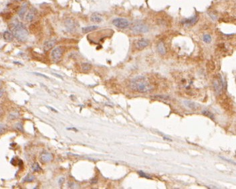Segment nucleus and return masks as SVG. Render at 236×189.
I'll use <instances>...</instances> for the list:
<instances>
[{
	"label": "nucleus",
	"mask_w": 236,
	"mask_h": 189,
	"mask_svg": "<svg viewBox=\"0 0 236 189\" xmlns=\"http://www.w3.org/2000/svg\"><path fill=\"white\" fill-rule=\"evenodd\" d=\"M130 87L133 90L141 93L151 91L152 89V87L147 81L146 77L141 75L132 79L130 82Z\"/></svg>",
	"instance_id": "1"
},
{
	"label": "nucleus",
	"mask_w": 236,
	"mask_h": 189,
	"mask_svg": "<svg viewBox=\"0 0 236 189\" xmlns=\"http://www.w3.org/2000/svg\"><path fill=\"white\" fill-rule=\"evenodd\" d=\"M12 30L13 34L18 40L21 42H25L28 37V32L22 24L20 23L12 24Z\"/></svg>",
	"instance_id": "2"
},
{
	"label": "nucleus",
	"mask_w": 236,
	"mask_h": 189,
	"mask_svg": "<svg viewBox=\"0 0 236 189\" xmlns=\"http://www.w3.org/2000/svg\"><path fill=\"white\" fill-rule=\"evenodd\" d=\"M132 31L134 33L139 34V33H146L149 31V28L142 23L136 22L134 23L133 26L130 28Z\"/></svg>",
	"instance_id": "3"
},
{
	"label": "nucleus",
	"mask_w": 236,
	"mask_h": 189,
	"mask_svg": "<svg viewBox=\"0 0 236 189\" xmlns=\"http://www.w3.org/2000/svg\"><path fill=\"white\" fill-rule=\"evenodd\" d=\"M114 26L120 29H124L129 26V22L124 18H116L112 21Z\"/></svg>",
	"instance_id": "4"
},
{
	"label": "nucleus",
	"mask_w": 236,
	"mask_h": 189,
	"mask_svg": "<svg viewBox=\"0 0 236 189\" xmlns=\"http://www.w3.org/2000/svg\"><path fill=\"white\" fill-rule=\"evenodd\" d=\"M63 50L61 47H56L52 50L51 53L52 59L54 62H58L60 60L62 56Z\"/></svg>",
	"instance_id": "5"
},
{
	"label": "nucleus",
	"mask_w": 236,
	"mask_h": 189,
	"mask_svg": "<svg viewBox=\"0 0 236 189\" xmlns=\"http://www.w3.org/2000/svg\"><path fill=\"white\" fill-rule=\"evenodd\" d=\"M65 26L69 32H73L76 30V22L72 18H68L65 20Z\"/></svg>",
	"instance_id": "6"
},
{
	"label": "nucleus",
	"mask_w": 236,
	"mask_h": 189,
	"mask_svg": "<svg viewBox=\"0 0 236 189\" xmlns=\"http://www.w3.org/2000/svg\"><path fill=\"white\" fill-rule=\"evenodd\" d=\"M56 43V40L55 39H51L46 41V42H45L44 44H43V50L45 51H48L49 50L55 46Z\"/></svg>",
	"instance_id": "7"
},
{
	"label": "nucleus",
	"mask_w": 236,
	"mask_h": 189,
	"mask_svg": "<svg viewBox=\"0 0 236 189\" xmlns=\"http://www.w3.org/2000/svg\"><path fill=\"white\" fill-rule=\"evenodd\" d=\"M36 9L35 8H31L28 12V14L25 15V21L31 22L36 17Z\"/></svg>",
	"instance_id": "8"
},
{
	"label": "nucleus",
	"mask_w": 236,
	"mask_h": 189,
	"mask_svg": "<svg viewBox=\"0 0 236 189\" xmlns=\"http://www.w3.org/2000/svg\"><path fill=\"white\" fill-rule=\"evenodd\" d=\"M197 20H198V15H195L194 16L189 18V19H186V20H183V21H182V23L187 25V26H192V25H193L197 22Z\"/></svg>",
	"instance_id": "9"
},
{
	"label": "nucleus",
	"mask_w": 236,
	"mask_h": 189,
	"mask_svg": "<svg viewBox=\"0 0 236 189\" xmlns=\"http://www.w3.org/2000/svg\"><path fill=\"white\" fill-rule=\"evenodd\" d=\"M149 44V41L148 40L145 39V38H142V39L139 40L136 42V47L139 49H143L144 48L147 46Z\"/></svg>",
	"instance_id": "10"
},
{
	"label": "nucleus",
	"mask_w": 236,
	"mask_h": 189,
	"mask_svg": "<svg viewBox=\"0 0 236 189\" xmlns=\"http://www.w3.org/2000/svg\"><path fill=\"white\" fill-rule=\"evenodd\" d=\"M52 154L49 153V152H44V153H43L41 155V160H42V162H45V163L51 162V161L52 160Z\"/></svg>",
	"instance_id": "11"
},
{
	"label": "nucleus",
	"mask_w": 236,
	"mask_h": 189,
	"mask_svg": "<svg viewBox=\"0 0 236 189\" xmlns=\"http://www.w3.org/2000/svg\"><path fill=\"white\" fill-rule=\"evenodd\" d=\"M14 36L13 33L9 31H6L3 33V38L7 42H12L14 39Z\"/></svg>",
	"instance_id": "12"
},
{
	"label": "nucleus",
	"mask_w": 236,
	"mask_h": 189,
	"mask_svg": "<svg viewBox=\"0 0 236 189\" xmlns=\"http://www.w3.org/2000/svg\"><path fill=\"white\" fill-rule=\"evenodd\" d=\"M183 103L186 107L191 109H196L197 108V105L194 102L190 101H184Z\"/></svg>",
	"instance_id": "13"
},
{
	"label": "nucleus",
	"mask_w": 236,
	"mask_h": 189,
	"mask_svg": "<svg viewBox=\"0 0 236 189\" xmlns=\"http://www.w3.org/2000/svg\"><path fill=\"white\" fill-rule=\"evenodd\" d=\"M157 50H158V52L160 53L162 55H164L166 53V48L164 46V44L163 42H159L157 45Z\"/></svg>",
	"instance_id": "14"
},
{
	"label": "nucleus",
	"mask_w": 236,
	"mask_h": 189,
	"mask_svg": "<svg viewBox=\"0 0 236 189\" xmlns=\"http://www.w3.org/2000/svg\"><path fill=\"white\" fill-rule=\"evenodd\" d=\"M27 10H28V3H24V4H23V6H21V9H20V12H19V16L21 18H24V15H25V14L26 13Z\"/></svg>",
	"instance_id": "15"
},
{
	"label": "nucleus",
	"mask_w": 236,
	"mask_h": 189,
	"mask_svg": "<svg viewBox=\"0 0 236 189\" xmlns=\"http://www.w3.org/2000/svg\"><path fill=\"white\" fill-rule=\"evenodd\" d=\"M98 28L97 26H87V27H84L82 28V32L83 33H88V32H92L96 30Z\"/></svg>",
	"instance_id": "16"
},
{
	"label": "nucleus",
	"mask_w": 236,
	"mask_h": 189,
	"mask_svg": "<svg viewBox=\"0 0 236 189\" xmlns=\"http://www.w3.org/2000/svg\"><path fill=\"white\" fill-rule=\"evenodd\" d=\"M90 20L92 22L95 23H100L102 22V18L97 14H94L90 17Z\"/></svg>",
	"instance_id": "17"
},
{
	"label": "nucleus",
	"mask_w": 236,
	"mask_h": 189,
	"mask_svg": "<svg viewBox=\"0 0 236 189\" xmlns=\"http://www.w3.org/2000/svg\"><path fill=\"white\" fill-rule=\"evenodd\" d=\"M92 65H90V63L85 62L83 63L82 65V71H84V72H86V71H89L91 69Z\"/></svg>",
	"instance_id": "18"
},
{
	"label": "nucleus",
	"mask_w": 236,
	"mask_h": 189,
	"mask_svg": "<svg viewBox=\"0 0 236 189\" xmlns=\"http://www.w3.org/2000/svg\"><path fill=\"white\" fill-rule=\"evenodd\" d=\"M34 180V176L32 175H31L30 174H28L27 176H25V177L24 178V179H23L22 181L23 182H31V181H33Z\"/></svg>",
	"instance_id": "19"
},
{
	"label": "nucleus",
	"mask_w": 236,
	"mask_h": 189,
	"mask_svg": "<svg viewBox=\"0 0 236 189\" xmlns=\"http://www.w3.org/2000/svg\"><path fill=\"white\" fill-rule=\"evenodd\" d=\"M31 168H32V170L34 172H39L42 170V168H40V166L37 163H35L34 164H33Z\"/></svg>",
	"instance_id": "20"
},
{
	"label": "nucleus",
	"mask_w": 236,
	"mask_h": 189,
	"mask_svg": "<svg viewBox=\"0 0 236 189\" xmlns=\"http://www.w3.org/2000/svg\"><path fill=\"white\" fill-rule=\"evenodd\" d=\"M203 41L205 43H210L211 42V38L209 34H205L203 36Z\"/></svg>",
	"instance_id": "21"
},
{
	"label": "nucleus",
	"mask_w": 236,
	"mask_h": 189,
	"mask_svg": "<svg viewBox=\"0 0 236 189\" xmlns=\"http://www.w3.org/2000/svg\"><path fill=\"white\" fill-rule=\"evenodd\" d=\"M6 130V126L5 125L0 123V135L3 134Z\"/></svg>",
	"instance_id": "22"
},
{
	"label": "nucleus",
	"mask_w": 236,
	"mask_h": 189,
	"mask_svg": "<svg viewBox=\"0 0 236 189\" xmlns=\"http://www.w3.org/2000/svg\"><path fill=\"white\" fill-rule=\"evenodd\" d=\"M203 114L205 115V116H207V117H210V118H211V119H214L213 116V115L211 114V113L209 112V111H203Z\"/></svg>",
	"instance_id": "23"
},
{
	"label": "nucleus",
	"mask_w": 236,
	"mask_h": 189,
	"mask_svg": "<svg viewBox=\"0 0 236 189\" xmlns=\"http://www.w3.org/2000/svg\"><path fill=\"white\" fill-rule=\"evenodd\" d=\"M139 174L140 175V176L144 178H150V176H149L148 175H146L145 172H143L142 171H139Z\"/></svg>",
	"instance_id": "24"
},
{
	"label": "nucleus",
	"mask_w": 236,
	"mask_h": 189,
	"mask_svg": "<svg viewBox=\"0 0 236 189\" xmlns=\"http://www.w3.org/2000/svg\"><path fill=\"white\" fill-rule=\"evenodd\" d=\"M68 186L71 188H75L76 187V184L74 183V182H69Z\"/></svg>",
	"instance_id": "25"
},
{
	"label": "nucleus",
	"mask_w": 236,
	"mask_h": 189,
	"mask_svg": "<svg viewBox=\"0 0 236 189\" xmlns=\"http://www.w3.org/2000/svg\"><path fill=\"white\" fill-rule=\"evenodd\" d=\"M64 180H65L64 178H63V177L60 178V179H59V180H58V183H59V185H62V184L64 183Z\"/></svg>",
	"instance_id": "26"
},
{
	"label": "nucleus",
	"mask_w": 236,
	"mask_h": 189,
	"mask_svg": "<svg viewBox=\"0 0 236 189\" xmlns=\"http://www.w3.org/2000/svg\"><path fill=\"white\" fill-rule=\"evenodd\" d=\"M16 128H18V129H20V130H22V125H21V124L20 123H17L16 124Z\"/></svg>",
	"instance_id": "27"
},
{
	"label": "nucleus",
	"mask_w": 236,
	"mask_h": 189,
	"mask_svg": "<svg viewBox=\"0 0 236 189\" xmlns=\"http://www.w3.org/2000/svg\"><path fill=\"white\" fill-rule=\"evenodd\" d=\"M34 74L35 75H37V76H41V77H44V78H48V77H47V76H46V75H42V74H40V73H37V72H34Z\"/></svg>",
	"instance_id": "28"
},
{
	"label": "nucleus",
	"mask_w": 236,
	"mask_h": 189,
	"mask_svg": "<svg viewBox=\"0 0 236 189\" xmlns=\"http://www.w3.org/2000/svg\"><path fill=\"white\" fill-rule=\"evenodd\" d=\"M96 182H97V180H96V179L95 178H93L92 180H91V183L95 184V183H96Z\"/></svg>",
	"instance_id": "29"
},
{
	"label": "nucleus",
	"mask_w": 236,
	"mask_h": 189,
	"mask_svg": "<svg viewBox=\"0 0 236 189\" xmlns=\"http://www.w3.org/2000/svg\"><path fill=\"white\" fill-rule=\"evenodd\" d=\"M3 90H2V89H1V88H0V98H1V97L2 96V94H3Z\"/></svg>",
	"instance_id": "30"
},
{
	"label": "nucleus",
	"mask_w": 236,
	"mask_h": 189,
	"mask_svg": "<svg viewBox=\"0 0 236 189\" xmlns=\"http://www.w3.org/2000/svg\"><path fill=\"white\" fill-rule=\"evenodd\" d=\"M48 108L51 109L52 110V111H56V112H57V111H56V110H55V109H52V107H48Z\"/></svg>",
	"instance_id": "31"
},
{
	"label": "nucleus",
	"mask_w": 236,
	"mask_h": 189,
	"mask_svg": "<svg viewBox=\"0 0 236 189\" xmlns=\"http://www.w3.org/2000/svg\"><path fill=\"white\" fill-rule=\"evenodd\" d=\"M14 63H15V64H20V65H21V63L18 62H14Z\"/></svg>",
	"instance_id": "32"
},
{
	"label": "nucleus",
	"mask_w": 236,
	"mask_h": 189,
	"mask_svg": "<svg viewBox=\"0 0 236 189\" xmlns=\"http://www.w3.org/2000/svg\"><path fill=\"white\" fill-rule=\"evenodd\" d=\"M19 1H22V0H19Z\"/></svg>",
	"instance_id": "33"
}]
</instances>
